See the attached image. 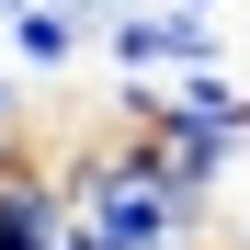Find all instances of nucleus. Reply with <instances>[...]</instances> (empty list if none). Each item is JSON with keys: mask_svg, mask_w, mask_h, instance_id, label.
I'll return each mask as SVG.
<instances>
[{"mask_svg": "<svg viewBox=\"0 0 250 250\" xmlns=\"http://www.w3.org/2000/svg\"><path fill=\"white\" fill-rule=\"evenodd\" d=\"M0 34H12V57H23L34 80H68L80 57L103 46V12H91V0H12Z\"/></svg>", "mask_w": 250, "mask_h": 250, "instance_id": "obj_3", "label": "nucleus"}, {"mask_svg": "<svg viewBox=\"0 0 250 250\" xmlns=\"http://www.w3.org/2000/svg\"><path fill=\"white\" fill-rule=\"evenodd\" d=\"M12 125H23V91H12V68H0V137H12Z\"/></svg>", "mask_w": 250, "mask_h": 250, "instance_id": "obj_4", "label": "nucleus"}, {"mask_svg": "<svg viewBox=\"0 0 250 250\" xmlns=\"http://www.w3.org/2000/svg\"><path fill=\"white\" fill-rule=\"evenodd\" d=\"M91 12H103V23H114V12H137V0H91Z\"/></svg>", "mask_w": 250, "mask_h": 250, "instance_id": "obj_5", "label": "nucleus"}, {"mask_svg": "<svg viewBox=\"0 0 250 250\" xmlns=\"http://www.w3.org/2000/svg\"><path fill=\"white\" fill-rule=\"evenodd\" d=\"M182 12H228V0H182Z\"/></svg>", "mask_w": 250, "mask_h": 250, "instance_id": "obj_6", "label": "nucleus"}, {"mask_svg": "<svg viewBox=\"0 0 250 250\" xmlns=\"http://www.w3.org/2000/svg\"><path fill=\"white\" fill-rule=\"evenodd\" d=\"M46 171H57L68 216L103 250H216V205L171 171V148H159L148 125H103V137L57 148Z\"/></svg>", "mask_w": 250, "mask_h": 250, "instance_id": "obj_1", "label": "nucleus"}, {"mask_svg": "<svg viewBox=\"0 0 250 250\" xmlns=\"http://www.w3.org/2000/svg\"><path fill=\"white\" fill-rule=\"evenodd\" d=\"M103 57H114V68H148V80H171V68L228 57V34H216V12H182V0H137V12H114V23H103Z\"/></svg>", "mask_w": 250, "mask_h": 250, "instance_id": "obj_2", "label": "nucleus"}, {"mask_svg": "<svg viewBox=\"0 0 250 250\" xmlns=\"http://www.w3.org/2000/svg\"><path fill=\"white\" fill-rule=\"evenodd\" d=\"M0 12H12V0H0Z\"/></svg>", "mask_w": 250, "mask_h": 250, "instance_id": "obj_7", "label": "nucleus"}]
</instances>
